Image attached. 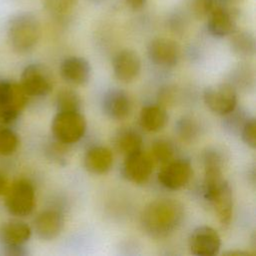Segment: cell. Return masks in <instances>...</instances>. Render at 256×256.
Segmentation results:
<instances>
[{
    "label": "cell",
    "instance_id": "1",
    "mask_svg": "<svg viewBox=\"0 0 256 256\" xmlns=\"http://www.w3.org/2000/svg\"><path fill=\"white\" fill-rule=\"evenodd\" d=\"M184 209L180 202L161 198L150 202L142 212L143 229L152 237H165L172 233L181 223Z\"/></svg>",
    "mask_w": 256,
    "mask_h": 256
},
{
    "label": "cell",
    "instance_id": "2",
    "mask_svg": "<svg viewBox=\"0 0 256 256\" xmlns=\"http://www.w3.org/2000/svg\"><path fill=\"white\" fill-rule=\"evenodd\" d=\"M40 35V22L38 18L30 12L18 13L8 22V42L17 53H27L31 51L38 43Z\"/></svg>",
    "mask_w": 256,
    "mask_h": 256
},
{
    "label": "cell",
    "instance_id": "3",
    "mask_svg": "<svg viewBox=\"0 0 256 256\" xmlns=\"http://www.w3.org/2000/svg\"><path fill=\"white\" fill-rule=\"evenodd\" d=\"M86 126V119L80 111H59L52 120L51 131L59 143L72 144L83 137Z\"/></svg>",
    "mask_w": 256,
    "mask_h": 256
},
{
    "label": "cell",
    "instance_id": "4",
    "mask_svg": "<svg viewBox=\"0 0 256 256\" xmlns=\"http://www.w3.org/2000/svg\"><path fill=\"white\" fill-rule=\"evenodd\" d=\"M28 101L20 83L11 80H0V121L12 123L24 110Z\"/></svg>",
    "mask_w": 256,
    "mask_h": 256
},
{
    "label": "cell",
    "instance_id": "5",
    "mask_svg": "<svg viewBox=\"0 0 256 256\" xmlns=\"http://www.w3.org/2000/svg\"><path fill=\"white\" fill-rule=\"evenodd\" d=\"M7 211L16 217H26L35 207V190L27 179H18L9 185L5 193Z\"/></svg>",
    "mask_w": 256,
    "mask_h": 256
},
{
    "label": "cell",
    "instance_id": "6",
    "mask_svg": "<svg viewBox=\"0 0 256 256\" xmlns=\"http://www.w3.org/2000/svg\"><path fill=\"white\" fill-rule=\"evenodd\" d=\"M30 226L21 220H9L0 225V243L3 254L25 255L24 245L31 237Z\"/></svg>",
    "mask_w": 256,
    "mask_h": 256
},
{
    "label": "cell",
    "instance_id": "7",
    "mask_svg": "<svg viewBox=\"0 0 256 256\" xmlns=\"http://www.w3.org/2000/svg\"><path fill=\"white\" fill-rule=\"evenodd\" d=\"M204 195L222 225H229L233 212V197L229 183L224 179L204 185Z\"/></svg>",
    "mask_w": 256,
    "mask_h": 256
},
{
    "label": "cell",
    "instance_id": "8",
    "mask_svg": "<svg viewBox=\"0 0 256 256\" xmlns=\"http://www.w3.org/2000/svg\"><path fill=\"white\" fill-rule=\"evenodd\" d=\"M20 85L28 97H42L52 91L54 81L51 71L46 66L30 64L22 71Z\"/></svg>",
    "mask_w": 256,
    "mask_h": 256
},
{
    "label": "cell",
    "instance_id": "9",
    "mask_svg": "<svg viewBox=\"0 0 256 256\" xmlns=\"http://www.w3.org/2000/svg\"><path fill=\"white\" fill-rule=\"evenodd\" d=\"M206 106L218 115H228L232 113L237 105V94L234 86L227 82H222L208 86L203 94Z\"/></svg>",
    "mask_w": 256,
    "mask_h": 256
},
{
    "label": "cell",
    "instance_id": "10",
    "mask_svg": "<svg viewBox=\"0 0 256 256\" xmlns=\"http://www.w3.org/2000/svg\"><path fill=\"white\" fill-rule=\"evenodd\" d=\"M192 176V167L188 160H171L163 165L158 174V180L167 189L177 190L185 186Z\"/></svg>",
    "mask_w": 256,
    "mask_h": 256
},
{
    "label": "cell",
    "instance_id": "11",
    "mask_svg": "<svg viewBox=\"0 0 256 256\" xmlns=\"http://www.w3.org/2000/svg\"><path fill=\"white\" fill-rule=\"evenodd\" d=\"M221 247V238L218 232L210 226L195 228L189 238V248L197 256H212L218 253Z\"/></svg>",
    "mask_w": 256,
    "mask_h": 256
},
{
    "label": "cell",
    "instance_id": "12",
    "mask_svg": "<svg viewBox=\"0 0 256 256\" xmlns=\"http://www.w3.org/2000/svg\"><path fill=\"white\" fill-rule=\"evenodd\" d=\"M147 54L151 62L160 67H173L180 58L179 45L168 38H154L147 47Z\"/></svg>",
    "mask_w": 256,
    "mask_h": 256
},
{
    "label": "cell",
    "instance_id": "13",
    "mask_svg": "<svg viewBox=\"0 0 256 256\" xmlns=\"http://www.w3.org/2000/svg\"><path fill=\"white\" fill-rule=\"evenodd\" d=\"M152 171L153 159L141 149L126 156L123 172L129 181L135 184L145 183L151 176Z\"/></svg>",
    "mask_w": 256,
    "mask_h": 256
},
{
    "label": "cell",
    "instance_id": "14",
    "mask_svg": "<svg viewBox=\"0 0 256 256\" xmlns=\"http://www.w3.org/2000/svg\"><path fill=\"white\" fill-rule=\"evenodd\" d=\"M236 8L216 5L207 16V29L215 37L231 35L236 31Z\"/></svg>",
    "mask_w": 256,
    "mask_h": 256
},
{
    "label": "cell",
    "instance_id": "15",
    "mask_svg": "<svg viewBox=\"0 0 256 256\" xmlns=\"http://www.w3.org/2000/svg\"><path fill=\"white\" fill-rule=\"evenodd\" d=\"M112 66L114 76L123 83H129L139 75L141 60L134 50L123 49L115 55Z\"/></svg>",
    "mask_w": 256,
    "mask_h": 256
},
{
    "label": "cell",
    "instance_id": "16",
    "mask_svg": "<svg viewBox=\"0 0 256 256\" xmlns=\"http://www.w3.org/2000/svg\"><path fill=\"white\" fill-rule=\"evenodd\" d=\"M102 109L109 118L123 120L131 113L132 102L130 96L124 90L110 89L103 95Z\"/></svg>",
    "mask_w": 256,
    "mask_h": 256
},
{
    "label": "cell",
    "instance_id": "17",
    "mask_svg": "<svg viewBox=\"0 0 256 256\" xmlns=\"http://www.w3.org/2000/svg\"><path fill=\"white\" fill-rule=\"evenodd\" d=\"M91 65L83 57H68L60 65L61 77L68 83L74 85H83L91 77Z\"/></svg>",
    "mask_w": 256,
    "mask_h": 256
},
{
    "label": "cell",
    "instance_id": "18",
    "mask_svg": "<svg viewBox=\"0 0 256 256\" xmlns=\"http://www.w3.org/2000/svg\"><path fill=\"white\" fill-rule=\"evenodd\" d=\"M63 228V216L54 209L40 212L34 220V230L37 236L43 240L56 238Z\"/></svg>",
    "mask_w": 256,
    "mask_h": 256
},
{
    "label": "cell",
    "instance_id": "19",
    "mask_svg": "<svg viewBox=\"0 0 256 256\" xmlns=\"http://www.w3.org/2000/svg\"><path fill=\"white\" fill-rule=\"evenodd\" d=\"M113 164V154L104 146L90 148L84 157L85 168L94 174H103L110 170Z\"/></svg>",
    "mask_w": 256,
    "mask_h": 256
},
{
    "label": "cell",
    "instance_id": "20",
    "mask_svg": "<svg viewBox=\"0 0 256 256\" xmlns=\"http://www.w3.org/2000/svg\"><path fill=\"white\" fill-rule=\"evenodd\" d=\"M167 119L166 110L160 105L144 106L140 113V124L148 132L161 130L165 126Z\"/></svg>",
    "mask_w": 256,
    "mask_h": 256
},
{
    "label": "cell",
    "instance_id": "21",
    "mask_svg": "<svg viewBox=\"0 0 256 256\" xmlns=\"http://www.w3.org/2000/svg\"><path fill=\"white\" fill-rule=\"evenodd\" d=\"M255 38L248 31H234L230 38L232 52L241 58L252 57L255 53Z\"/></svg>",
    "mask_w": 256,
    "mask_h": 256
},
{
    "label": "cell",
    "instance_id": "22",
    "mask_svg": "<svg viewBox=\"0 0 256 256\" xmlns=\"http://www.w3.org/2000/svg\"><path fill=\"white\" fill-rule=\"evenodd\" d=\"M142 137L134 130H124L120 132L116 139V147L125 156L141 149Z\"/></svg>",
    "mask_w": 256,
    "mask_h": 256
},
{
    "label": "cell",
    "instance_id": "23",
    "mask_svg": "<svg viewBox=\"0 0 256 256\" xmlns=\"http://www.w3.org/2000/svg\"><path fill=\"white\" fill-rule=\"evenodd\" d=\"M81 104L78 93L72 89H62L56 97V107L59 111H79Z\"/></svg>",
    "mask_w": 256,
    "mask_h": 256
},
{
    "label": "cell",
    "instance_id": "24",
    "mask_svg": "<svg viewBox=\"0 0 256 256\" xmlns=\"http://www.w3.org/2000/svg\"><path fill=\"white\" fill-rule=\"evenodd\" d=\"M187 10L196 19H204L216 6V0H184Z\"/></svg>",
    "mask_w": 256,
    "mask_h": 256
},
{
    "label": "cell",
    "instance_id": "25",
    "mask_svg": "<svg viewBox=\"0 0 256 256\" xmlns=\"http://www.w3.org/2000/svg\"><path fill=\"white\" fill-rule=\"evenodd\" d=\"M19 145L18 135L9 128H0V155L13 154Z\"/></svg>",
    "mask_w": 256,
    "mask_h": 256
},
{
    "label": "cell",
    "instance_id": "26",
    "mask_svg": "<svg viewBox=\"0 0 256 256\" xmlns=\"http://www.w3.org/2000/svg\"><path fill=\"white\" fill-rule=\"evenodd\" d=\"M173 147L168 141L165 140H157L153 143L151 147L152 159L161 164H166L173 159Z\"/></svg>",
    "mask_w": 256,
    "mask_h": 256
},
{
    "label": "cell",
    "instance_id": "27",
    "mask_svg": "<svg viewBox=\"0 0 256 256\" xmlns=\"http://www.w3.org/2000/svg\"><path fill=\"white\" fill-rule=\"evenodd\" d=\"M78 0H44L45 8L52 14L64 16L76 7Z\"/></svg>",
    "mask_w": 256,
    "mask_h": 256
},
{
    "label": "cell",
    "instance_id": "28",
    "mask_svg": "<svg viewBox=\"0 0 256 256\" xmlns=\"http://www.w3.org/2000/svg\"><path fill=\"white\" fill-rule=\"evenodd\" d=\"M177 131L182 139L191 140L196 136L198 131V126L192 118L183 117L177 123Z\"/></svg>",
    "mask_w": 256,
    "mask_h": 256
},
{
    "label": "cell",
    "instance_id": "29",
    "mask_svg": "<svg viewBox=\"0 0 256 256\" xmlns=\"http://www.w3.org/2000/svg\"><path fill=\"white\" fill-rule=\"evenodd\" d=\"M241 136L245 144L251 148L256 147V121L255 118H247L241 127Z\"/></svg>",
    "mask_w": 256,
    "mask_h": 256
},
{
    "label": "cell",
    "instance_id": "30",
    "mask_svg": "<svg viewBox=\"0 0 256 256\" xmlns=\"http://www.w3.org/2000/svg\"><path fill=\"white\" fill-rule=\"evenodd\" d=\"M125 2L131 9L140 10L145 6L147 0H125Z\"/></svg>",
    "mask_w": 256,
    "mask_h": 256
},
{
    "label": "cell",
    "instance_id": "31",
    "mask_svg": "<svg viewBox=\"0 0 256 256\" xmlns=\"http://www.w3.org/2000/svg\"><path fill=\"white\" fill-rule=\"evenodd\" d=\"M244 0H216V4L224 6L227 8H235L237 5L241 4Z\"/></svg>",
    "mask_w": 256,
    "mask_h": 256
},
{
    "label": "cell",
    "instance_id": "32",
    "mask_svg": "<svg viewBox=\"0 0 256 256\" xmlns=\"http://www.w3.org/2000/svg\"><path fill=\"white\" fill-rule=\"evenodd\" d=\"M8 187H9V183L7 178L0 173V196L5 195V193L8 190Z\"/></svg>",
    "mask_w": 256,
    "mask_h": 256
},
{
    "label": "cell",
    "instance_id": "33",
    "mask_svg": "<svg viewBox=\"0 0 256 256\" xmlns=\"http://www.w3.org/2000/svg\"><path fill=\"white\" fill-rule=\"evenodd\" d=\"M227 255H230V256H248V255H251L250 252H247V251H239V250H235V251H230L228 253H226Z\"/></svg>",
    "mask_w": 256,
    "mask_h": 256
}]
</instances>
